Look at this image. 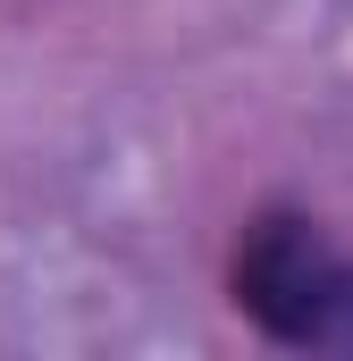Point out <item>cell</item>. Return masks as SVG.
<instances>
[{
	"label": "cell",
	"instance_id": "1",
	"mask_svg": "<svg viewBox=\"0 0 353 361\" xmlns=\"http://www.w3.org/2000/svg\"><path fill=\"white\" fill-rule=\"evenodd\" d=\"M236 302L303 353H353V252L303 210H261L236 244Z\"/></svg>",
	"mask_w": 353,
	"mask_h": 361
}]
</instances>
